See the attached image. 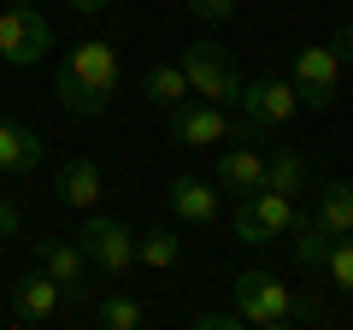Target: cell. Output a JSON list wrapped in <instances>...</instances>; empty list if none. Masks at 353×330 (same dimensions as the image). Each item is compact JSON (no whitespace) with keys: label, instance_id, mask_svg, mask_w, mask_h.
Masks as SVG:
<instances>
[{"label":"cell","instance_id":"6da1fadb","mask_svg":"<svg viewBox=\"0 0 353 330\" xmlns=\"http://www.w3.org/2000/svg\"><path fill=\"white\" fill-rule=\"evenodd\" d=\"M59 101H65V113H77V118H101L106 106L118 101V48L112 41H77L71 53L59 59Z\"/></svg>","mask_w":353,"mask_h":330},{"label":"cell","instance_id":"7a4b0ae2","mask_svg":"<svg viewBox=\"0 0 353 330\" xmlns=\"http://www.w3.org/2000/svg\"><path fill=\"white\" fill-rule=\"evenodd\" d=\"M230 301H236L241 324H259V330H289L294 318H312V307H301L294 289H283L271 271H241Z\"/></svg>","mask_w":353,"mask_h":330},{"label":"cell","instance_id":"3957f363","mask_svg":"<svg viewBox=\"0 0 353 330\" xmlns=\"http://www.w3.org/2000/svg\"><path fill=\"white\" fill-rule=\"evenodd\" d=\"M176 65L189 77V95H201V101H212V106H224V101L241 95V65H236V53H230L224 41H189Z\"/></svg>","mask_w":353,"mask_h":330},{"label":"cell","instance_id":"277c9868","mask_svg":"<svg viewBox=\"0 0 353 330\" xmlns=\"http://www.w3.org/2000/svg\"><path fill=\"white\" fill-rule=\"evenodd\" d=\"M77 248L88 254V266L101 271V278H124L130 266H136V236H130L124 218H101L88 213L83 230H77Z\"/></svg>","mask_w":353,"mask_h":330},{"label":"cell","instance_id":"5b68a950","mask_svg":"<svg viewBox=\"0 0 353 330\" xmlns=\"http://www.w3.org/2000/svg\"><path fill=\"white\" fill-rule=\"evenodd\" d=\"M53 53V24L41 6H0V59L36 65Z\"/></svg>","mask_w":353,"mask_h":330},{"label":"cell","instance_id":"8992f818","mask_svg":"<svg viewBox=\"0 0 353 330\" xmlns=\"http://www.w3.org/2000/svg\"><path fill=\"white\" fill-rule=\"evenodd\" d=\"M341 95V53L336 48H301L294 53V101L312 106V113H330Z\"/></svg>","mask_w":353,"mask_h":330},{"label":"cell","instance_id":"52a82bcc","mask_svg":"<svg viewBox=\"0 0 353 330\" xmlns=\"http://www.w3.org/2000/svg\"><path fill=\"white\" fill-rule=\"evenodd\" d=\"M236 106H241V124H253V130L265 136V130L289 124L301 101H294V83H283V77H241Z\"/></svg>","mask_w":353,"mask_h":330},{"label":"cell","instance_id":"ba28073f","mask_svg":"<svg viewBox=\"0 0 353 330\" xmlns=\"http://www.w3.org/2000/svg\"><path fill=\"white\" fill-rule=\"evenodd\" d=\"M165 136L176 148H218L230 142V113L212 101H183L176 113H165Z\"/></svg>","mask_w":353,"mask_h":330},{"label":"cell","instance_id":"9c48e42d","mask_svg":"<svg viewBox=\"0 0 353 330\" xmlns=\"http://www.w3.org/2000/svg\"><path fill=\"white\" fill-rule=\"evenodd\" d=\"M59 301H65V289L41 266H30V271H18V278H12V318L24 330L53 324V318H59Z\"/></svg>","mask_w":353,"mask_h":330},{"label":"cell","instance_id":"30bf717a","mask_svg":"<svg viewBox=\"0 0 353 330\" xmlns=\"http://www.w3.org/2000/svg\"><path fill=\"white\" fill-rule=\"evenodd\" d=\"M36 266L65 289V301H71V295H88V271L94 266H88V254L77 248V242H59V236L36 242Z\"/></svg>","mask_w":353,"mask_h":330},{"label":"cell","instance_id":"8fae6325","mask_svg":"<svg viewBox=\"0 0 353 330\" xmlns=\"http://www.w3.org/2000/svg\"><path fill=\"white\" fill-rule=\"evenodd\" d=\"M218 189L224 195H253V189H265V153H259V142H236V148H224L218 153Z\"/></svg>","mask_w":353,"mask_h":330},{"label":"cell","instance_id":"7c38bea8","mask_svg":"<svg viewBox=\"0 0 353 330\" xmlns=\"http://www.w3.org/2000/svg\"><path fill=\"white\" fill-rule=\"evenodd\" d=\"M165 201H171V213L183 218V224H218V213H224V195H218V183L206 177H171V189H165Z\"/></svg>","mask_w":353,"mask_h":330},{"label":"cell","instance_id":"4fadbf2b","mask_svg":"<svg viewBox=\"0 0 353 330\" xmlns=\"http://www.w3.org/2000/svg\"><path fill=\"white\" fill-rule=\"evenodd\" d=\"M36 165H41V136L0 106V177H24Z\"/></svg>","mask_w":353,"mask_h":330},{"label":"cell","instance_id":"5bb4252c","mask_svg":"<svg viewBox=\"0 0 353 330\" xmlns=\"http://www.w3.org/2000/svg\"><path fill=\"white\" fill-rule=\"evenodd\" d=\"M101 195H106V171L88 159V153H71V159L59 165V201L77 206V213H88Z\"/></svg>","mask_w":353,"mask_h":330},{"label":"cell","instance_id":"9a60e30c","mask_svg":"<svg viewBox=\"0 0 353 330\" xmlns=\"http://www.w3.org/2000/svg\"><path fill=\"white\" fill-rule=\"evenodd\" d=\"M241 201L253 206V218L265 224V236H271V242H283L294 230V218H301V206H294L289 195H277V189H253V195H241Z\"/></svg>","mask_w":353,"mask_h":330},{"label":"cell","instance_id":"2e32d148","mask_svg":"<svg viewBox=\"0 0 353 330\" xmlns=\"http://www.w3.org/2000/svg\"><path fill=\"white\" fill-rule=\"evenodd\" d=\"M141 95H148L159 113H176L183 101H194V95H189V77H183V65H153V71L141 77Z\"/></svg>","mask_w":353,"mask_h":330},{"label":"cell","instance_id":"e0dca14e","mask_svg":"<svg viewBox=\"0 0 353 330\" xmlns=\"http://www.w3.org/2000/svg\"><path fill=\"white\" fill-rule=\"evenodd\" d=\"M183 260V236L171 224H153L148 236H136V266H153V271H171Z\"/></svg>","mask_w":353,"mask_h":330},{"label":"cell","instance_id":"ac0fdd59","mask_svg":"<svg viewBox=\"0 0 353 330\" xmlns=\"http://www.w3.org/2000/svg\"><path fill=\"white\" fill-rule=\"evenodd\" d=\"M318 224L330 230V236H341V230H353V183H324V189H318Z\"/></svg>","mask_w":353,"mask_h":330},{"label":"cell","instance_id":"d6986e66","mask_svg":"<svg viewBox=\"0 0 353 330\" xmlns=\"http://www.w3.org/2000/svg\"><path fill=\"white\" fill-rule=\"evenodd\" d=\"M265 189H277V195H301L306 189V159L294 148H277V153H265Z\"/></svg>","mask_w":353,"mask_h":330},{"label":"cell","instance_id":"ffe728a7","mask_svg":"<svg viewBox=\"0 0 353 330\" xmlns=\"http://www.w3.org/2000/svg\"><path fill=\"white\" fill-rule=\"evenodd\" d=\"M289 236H294V242H289V248H294V260H301L306 271H324V254H330V242H336V236H330V230L318 224V218H306V213L294 218V230H289Z\"/></svg>","mask_w":353,"mask_h":330},{"label":"cell","instance_id":"44dd1931","mask_svg":"<svg viewBox=\"0 0 353 330\" xmlns=\"http://www.w3.org/2000/svg\"><path fill=\"white\" fill-rule=\"evenodd\" d=\"M94 318H101L106 330H141V324H148V313H141L136 295H106V301L94 307Z\"/></svg>","mask_w":353,"mask_h":330},{"label":"cell","instance_id":"7402d4cb","mask_svg":"<svg viewBox=\"0 0 353 330\" xmlns=\"http://www.w3.org/2000/svg\"><path fill=\"white\" fill-rule=\"evenodd\" d=\"M324 278L336 283V289L353 295V230H341L336 242H330V254H324Z\"/></svg>","mask_w":353,"mask_h":330},{"label":"cell","instance_id":"603a6c76","mask_svg":"<svg viewBox=\"0 0 353 330\" xmlns=\"http://www.w3.org/2000/svg\"><path fill=\"white\" fill-rule=\"evenodd\" d=\"M230 230H236L241 242H253V248H265V242H271V236H265V224L253 218V206H248V201H236V213H230Z\"/></svg>","mask_w":353,"mask_h":330},{"label":"cell","instance_id":"cb8c5ba5","mask_svg":"<svg viewBox=\"0 0 353 330\" xmlns=\"http://www.w3.org/2000/svg\"><path fill=\"white\" fill-rule=\"evenodd\" d=\"M189 12L206 18V24H230L236 18V0H189Z\"/></svg>","mask_w":353,"mask_h":330},{"label":"cell","instance_id":"d4e9b609","mask_svg":"<svg viewBox=\"0 0 353 330\" xmlns=\"http://www.w3.org/2000/svg\"><path fill=\"white\" fill-rule=\"evenodd\" d=\"M194 330H241V313H194Z\"/></svg>","mask_w":353,"mask_h":330},{"label":"cell","instance_id":"484cf974","mask_svg":"<svg viewBox=\"0 0 353 330\" xmlns=\"http://www.w3.org/2000/svg\"><path fill=\"white\" fill-rule=\"evenodd\" d=\"M18 224H24V218H18L12 195H0V242H6V236H18Z\"/></svg>","mask_w":353,"mask_h":330},{"label":"cell","instance_id":"4316f807","mask_svg":"<svg viewBox=\"0 0 353 330\" xmlns=\"http://www.w3.org/2000/svg\"><path fill=\"white\" fill-rule=\"evenodd\" d=\"M65 6H71V12H83V18H94V12H106L112 0H65Z\"/></svg>","mask_w":353,"mask_h":330},{"label":"cell","instance_id":"83f0119b","mask_svg":"<svg viewBox=\"0 0 353 330\" xmlns=\"http://www.w3.org/2000/svg\"><path fill=\"white\" fill-rule=\"evenodd\" d=\"M330 48H336V53H341V59H353V24H347V30H341V36H336V41H330Z\"/></svg>","mask_w":353,"mask_h":330},{"label":"cell","instance_id":"f1b7e54d","mask_svg":"<svg viewBox=\"0 0 353 330\" xmlns=\"http://www.w3.org/2000/svg\"><path fill=\"white\" fill-rule=\"evenodd\" d=\"M6 6H36V0H6Z\"/></svg>","mask_w":353,"mask_h":330},{"label":"cell","instance_id":"f546056e","mask_svg":"<svg viewBox=\"0 0 353 330\" xmlns=\"http://www.w3.org/2000/svg\"><path fill=\"white\" fill-rule=\"evenodd\" d=\"M0 6H6V0H0Z\"/></svg>","mask_w":353,"mask_h":330}]
</instances>
